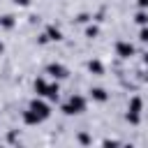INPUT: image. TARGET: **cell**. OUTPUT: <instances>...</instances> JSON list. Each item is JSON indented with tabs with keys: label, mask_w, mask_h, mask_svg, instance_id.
<instances>
[{
	"label": "cell",
	"mask_w": 148,
	"mask_h": 148,
	"mask_svg": "<svg viewBox=\"0 0 148 148\" xmlns=\"http://www.w3.org/2000/svg\"><path fill=\"white\" fill-rule=\"evenodd\" d=\"M49 116H51V109H49V104H46L44 99H32V102L28 104L25 113H23L25 123H30V125H39V123H44Z\"/></svg>",
	"instance_id": "6da1fadb"
},
{
	"label": "cell",
	"mask_w": 148,
	"mask_h": 148,
	"mask_svg": "<svg viewBox=\"0 0 148 148\" xmlns=\"http://www.w3.org/2000/svg\"><path fill=\"white\" fill-rule=\"evenodd\" d=\"M35 88H37V92L42 95V97H46V99H56L58 97V83H49V81H44V79H37L35 81Z\"/></svg>",
	"instance_id": "7a4b0ae2"
},
{
	"label": "cell",
	"mask_w": 148,
	"mask_h": 148,
	"mask_svg": "<svg viewBox=\"0 0 148 148\" xmlns=\"http://www.w3.org/2000/svg\"><path fill=\"white\" fill-rule=\"evenodd\" d=\"M86 111V99L81 97V95H72L69 97V102L65 104V113H83Z\"/></svg>",
	"instance_id": "3957f363"
},
{
	"label": "cell",
	"mask_w": 148,
	"mask_h": 148,
	"mask_svg": "<svg viewBox=\"0 0 148 148\" xmlns=\"http://www.w3.org/2000/svg\"><path fill=\"white\" fill-rule=\"evenodd\" d=\"M139 118H141V99H139V97H134V99H132V106L127 109V120L139 123Z\"/></svg>",
	"instance_id": "277c9868"
},
{
	"label": "cell",
	"mask_w": 148,
	"mask_h": 148,
	"mask_svg": "<svg viewBox=\"0 0 148 148\" xmlns=\"http://www.w3.org/2000/svg\"><path fill=\"white\" fill-rule=\"evenodd\" d=\"M46 72H49V76H51V79H65V76H67V69H65L60 62L49 65V67H46Z\"/></svg>",
	"instance_id": "5b68a950"
},
{
	"label": "cell",
	"mask_w": 148,
	"mask_h": 148,
	"mask_svg": "<svg viewBox=\"0 0 148 148\" xmlns=\"http://www.w3.org/2000/svg\"><path fill=\"white\" fill-rule=\"evenodd\" d=\"M116 51H118V56H120V58H130V56L134 53V46H132V44H127V42H120V44L116 46Z\"/></svg>",
	"instance_id": "8992f818"
},
{
	"label": "cell",
	"mask_w": 148,
	"mask_h": 148,
	"mask_svg": "<svg viewBox=\"0 0 148 148\" xmlns=\"http://www.w3.org/2000/svg\"><path fill=\"white\" fill-rule=\"evenodd\" d=\"M90 95H92L95 99H99V102H102V99H106V95H104V90H102V88H95V90H90Z\"/></svg>",
	"instance_id": "52a82bcc"
},
{
	"label": "cell",
	"mask_w": 148,
	"mask_h": 148,
	"mask_svg": "<svg viewBox=\"0 0 148 148\" xmlns=\"http://www.w3.org/2000/svg\"><path fill=\"white\" fill-rule=\"evenodd\" d=\"M88 67H90V72H102V65H99L97 60H95V62H90Z\"/></svg>",
	"instance_id": "ba28073f"
},
{
	"label": "cell",
	"mask_w": 148,
	"mask_h": 148,
	"mask_svg": "<svg viewBox=\"0 0 148 148\" xmlns=\"http://www.w3.org/2000/svg\"><path fill=\"white\" fill-rule=\"evenodd\" d=\"M136 21H139L141 25H143V23H148V18H146V14H139V16H136Z\"/></svg>",
	"instance_id": "9c48e42d"
},
{
	"label": "cell",
	"mask_w": 148,
	"mask_h": 148,
	"mask_svg": "<svg viewBox=\"0 0 148 148\" xmlns=\"http://www.w3.org/2000/svg\"><path fill=\"white\" fill-rule=\"evenodd\" d=\"M141 39H143V42H148V30H141Z\"/></svg>",
	"instance_id": "30bf717a"
},
{
	"label": "cell",
	"mask_w": 148,
	"mask_h": 148,
	"mask_svg": "<svg viewBox=\"0 0 148 148\" xmlns=\"http://www.w3.org/2000/svg\"><path fill=\"white\" fill-rule=\"evenodd\" d=\"M139 5L141 7H148V0H139Z\"/></svg>",
	"instance_id": "8fae6325"
}]
</instances>
